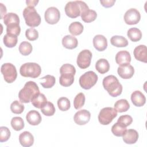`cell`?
<instances>
[{"instance_id": "6da1fadb", "label": "cell", "mask_w": 147, "mask_h": 147, "mask_svg": "<svg viewBox=\"0 0 147 147\" xmlns=\"http://www.w3.org/2000/svg\"><path fill=\"white\" fill-rule=\"evenodd\" d=\"M38 93H40V90L37 84L34 82L29 81L20 91L18 98L21 102L28 103L31 102L32 98Z\"/></svg>"}, {"instance_id": "7a4b0ae2", "label": "cell", "mask_w": 147, "mask_h": 147, "mask_svg": "<svg viewBox=\"0 0 147 147\" xmlns=\"http://www.w3.org/2000/svg\"><path fill=\"white\" fill-rule=\"evenodd\" d=\"M103 86L113 97L120 95L122 92V86L118 79L114 75H109L103 80Z\"/></svg>"}, {"instance_id": "3957f363", "label": "cell", "mask_w": 147, "mask_h": 147, "mask_svg": "<svg viewBox=\"0 0 147 147\" xmlns=\"http://www.w3.org/2000/svg\"><path fill=\"white\" fill-rule=\"evenodd\" d=\"M88 9H89V7L87 5L81 1L68 2L64 8L66 15L71 18L79 17L81 13Z\"/></svg>"}, {"instance_id": "277c9868", "label": "cell", "mask_w": 147, "mask_h": 147, "mask_svg": "<svg viewBox=\"0 0 147 147\" xmlns=\"http://www.w3.org/2000/svg\"><path fill=\"white\" fill-rule=\"evenodd\" d=\"M23 16L26 24L30 27L38 26L41 23V17L34 7L28 6L23 10Z\"/></svg>"}, {"instance_id": "5b68a950", "label": "cell", "mask_w": 147, "mask_h": 147, "mask_svg": "<svg viewBox=\"0 0 147 147\" xmlns=\"http://www.w3.org/2000/svg\"><path fill=\"white\" fill-rule=\"evenodd\" d=\"M41 72V67L36 63H26L22 64L20 69L21 75L25 78H37L40 76Z\"/></svg>"}, {"instance_id": "8992f818", "label": "cell", "mask_w": 147, "mask_h": 147, "mask_svg": "<svg viewBox=\"0 0 147 147\" xmlns=\"http://www.w3.org/2000/svg\"><path fill=\"white\" fill-rule=\"evenodd\" d=\"M98 75L92 71H89L83 74L79 78V84L82 88L89 90L97 82Z\"/></svg>"}, {"instance_id": "52a82bcc", "label": "cell", "mask_w": 147, "mask_h": 147, "mask_svg": "<svg viewBox=\"0 0 147 147\" xmlns=\"http://www.w3.org/2000/svg\"><path fill=\"white\" fill-rule=\"evenodd\" d=\"M117 116V111L115 109L110 107H104L99 113L98 120L100 124L107 125L110 124Z\"/></svg>"}, {"instance_id": "ba28073f", "label": "cell", "mask_w": 147, "mask_h": 147, "mask_svg": "<svg viewBox=\"0 0 147 147\" xmlns=\"http://www.w3.org/2000/svg\"><path fill=\"white\" fill-rule=\"evenodd\" d=\"M1 71L5 80L8 83H13L17 78V72L16 68L11 63H7L2 64Z\"/></svg>"}, {"instance_id": "9c48e42d", "label": "cell", "mask_w": 147, "mask_h": 147, "mask_svg": "<svg viewBox=\"0 0 147 147\" xmlns=\"http://www.w3.org/2000/svg\"><path fill=\"white\" fill-rule=\"evenodd\" d=\"M92 56V53L88 49L82 51L77 57L76 63L78 67L81 69L88 68L90 65Z\"/></svg>"}, {"instance_id": "30bf717a", "label": "cell", "mask_w": 147, "mask_h": 147, "mask_svg": "<svg viewBox=\"0 0 147 147\" xmlns=\"http://www.w3.org/2000/svg\"><path fill=\"white\" fill-rule=\"evenodd\" d=\"M44 18L45 21L51 25L56 24L60 18V13L57 8L50 7L45 11Z\"/></svg>"}, {"instance_id": "8fae6325", "label": "cell", "mask_w": 147, "mask_h": 147, "mask_svg": "<svg viewBox=\"0 0 147 147\" xmlns=\"http://www.w3.org/2000/svg\"><path fill=\"white\" fill-rule=\"evenodd\" d=\"M123 18L126 24L130 25H135L140 21L141 14L136 9L131 8L126 11Z\"/></svg>"}, {"instance_id": "7c38bea8", "label": "cell", "mask_w": 147, "mask_h": 147, "mask_svg": "<svg viewBox=\"0 0 147 147\" xmlns=\"http://www.w3.org/2000/svg\"><path fill=\"white\" fill-rule=\"evenodd\" d=\"M91 114L87 110H81L77 111L74 117V122L79 125H84L87 123L90 119Z\"/></svg>"}, {"instance_id": "4fadbf2b", "label": "cell", "mask_w": 147, "mask_h": 147, "mask_svg": "<svg viewBox=\"0 0 147 147\" xmlns=\"http://www.w3.org/2000/svg\"><path fill=\"white\" fill-rule=\"evenodd\" d=\"M119 76L124 79H130L134 74V69L130 64L119 65L117 69Z\"/></svg>"}, {"instance_id": "5bb4252c", "label": "cell", "mask_w": 147, "mask_h": 147, "mask_svg": "<svg viewBox=\"0 0 147 147\" xmlns=\"http://www.w3.org/2000/svg\"><path fill=\"white\" fill-rule=\"evenodd\" d=\"M147 48L145 45H140L136 47L133 51L134 57L141 62H147Z\"/></svg>"}, {"instance_id": "9a60e30c", "label": "cell", "mask_w": 147, "mask_h": 147, "mask_svg": "<svg viewBox=\"0 0 147 147\" xmlns=\"http://www.w3.org/2000/svg\"><path fill=\"white\" fill-rule=\"evenodd\" d=\"M93 45L97 51H103L107 47V39L103 35L97 34L93 38Z\"/></svg>"}, {"instance_id": "2e32d148", "label": "cell", "mask_w": 147, "mask_h": 147, "mask_svg": "<svg viewBox=\"0 0 147 147\" xmlns=\"http://www.w3.org/2000/svg\"><path fill=\"white\" fill-rule=\"evenodd\" d=\"M138 133L134 129L126 130L125 133L122 136L123 141L127 144H135L138 139Z\"/></svg>"}, {"instance_id": "e0dca14e", "label": "cell", "mask_w": 147, "mask_h": 147, "mask_svg": "<svg viewBox=\"0 0 147 147\" xmlns=\"http://www.w3.org/2000/svg\"><path fill=\"white\" fill-rule=\"evenodd\" d=\"M19 141L22 146L29 147L33 144L34 137L29 131H25L20 134Z\"/></svg>"}, {"instance_id": "ac0fdd59", "label": "cell", "mask_w": 147, "mask_h": 147, "mask_svg": "<svg viewBox=\"0 0 147 147\" xmlns=\"http://www.w3.org/2000/svg\"><path fill=\"white\" fill-rule=\"evenodd\" d=\"M26 119L30 125L36 126L40 124L41 122L42 118L38 111L36 110H30L27 113Z\"/></svg>"}, {"instance_id": "d6986e66", "label": "cell", "mask_w": 147, "mask_h": 147, "mask_svg": "<svg viewBox=\"0 0 147 147\" xmlns=\"http://www.w3.org/2000/svg\"><path fill=\"white\" fill-rule=\"evenodd\" d=\"M131 100L133 104L137 107L144 106L146 102L145 95L140 91H135L131 95Z\"/></svg>"}, {"instance_id": "ffe728a7", "label": "cell", "mask_w": 147, "mask_h": 147, "mask_svg": "<svg viewBox=\"0 0 147 147\" xmlns=\"http://www.w3.org/2000/svg\"><path fill=\"white\" fill-rule=\"evenodd\" d=\"M115 61L119 65L130 64L131 61V56L127 51H121L118 52L115 56Z\"/></svg>"}, {"instance_id": "44dd1931", "label": "cell", "mask_w": 147, "mask_h": 147, "mask_svg": "<svg viewBox=\"0 0 147 147\" xmlns=\"http://www.w3.org/2000/svg\"><path fill=\"white\" fill-rule=\"evenodd\" d=\"M62 44L67 49H73L77 47L78 41L74 36L66 35L62 39Z\"/></svg>"}, {"instance_id": "7402d4cb", "label": "cell", "mask_w": 147, "mask_h": 147, "mask_svg": "<svg viewBox=\"0 0 147 147\" xmlns=\"http://www.w3.org/2000/svg\"><path fill=\"white\" fill-rule=\"evenodd\" d=\"M47 98L44 94L41 93H38L31 100L33 106L37 109L42 108L47 103Z\"/></svg>"}, {"instance_id": "603a6c76", "label": "cell", "mask_w": 147, "mask_h": 147, "mask_svg": "<svg viewBox=\"0 0 147 147\" xmlns=\"http://www.w3.org/2000/svg\"><path fill=\"white\" fill-rule=\"evenodd\" d=\"M95 68L100 74H104L109 71V63L105 59H100L95 64Z\"/></svg>"}, {"instance_id": "cb8c5ba5", "label": "cell", "mask_w": 147, "mask_h": 147, "mask_svg": "<svg viewBox=\"0 0 147 147\" xmlns=\"http://www.w3.org/2000/svg\"><path fill=\"white\" fill-rule=\"evenodd\" d=\"M111 45L116 47H125L128 45L127 40L121 36H114L110 39Z\"/></svg>"}, {"instance_id": "d4e9b609", "label": "cell", "mask_w": 147, "mask_h": 147, "mask_svg": "<svg viewBox=\"0 0 147 147\" xmlns=\"http://www.w3.org/2000/svg\"><path fill=\"white\" fill-rule=\"evenodd\" d=\"M3 22L7 26L11 24H20L18 16L14 13H9L3 16Z\"/></svg>"}, {"instance_id": "484cf974", "label": "cell", "mask_w": 147, "mask_h": 147, "mask_svg": "<svg viewBox=\"0 0 147 147\" xmlns=\"http://www.w3.org/2000/svg\"><path fill=\"white\" fill-rule=\"evenodd\" d=\"M80 16L82 20L84 22L86 23H90L95 20L97 17V13L95 10H90L89 9L81 13Z\"/></svg>"}, {"instance_id": "4316f807", "label": "cell", "mask_w": 147, "mask_h": 147, "mask_svg": "<svg viewBox=\"0 0 147 147\" xmlns=\"http://www.w3.org/2000/svg\"><path fill=\"white\" fill-rule=\"evenodd\" d=\"M127 35L129 39L133 42L140 41L142 38L141 30L137 28H131L127 30Z\"/></svg>"}, {"instance_id": "83f0119b", "label": "cell", "mask_w": 147, "mask_h": 147, "mask_svg": "<svg viewBox=\"0 0 147 147\" xmlns=\"http://www.w3.org/2000/svg\"><path fill=\"white\" fill-rule=\"evenodd\" d=\"M3 41L4 45L7 48H13L14 47L18 41V38L17 36L6 33L3 38Z\"/></svg>"}, {"instance_id": "f1b7e54d", "label": "cell", "mask_w": 147, "mask_h": 147, "mask_svg": "<svg viewBox=\"0 0 147 147\" xmlns=\"http://www.w3.org/2000/svg\"><path fill=\"white\" fill-rule=\"evenodd\" d=\"M68 30L69 33L73 36H78L83 32V26L80 22H74L69 25Z\"/></svg>"}, {"instance_id": "f546056e", "label": "cell", "mask_w": 147, "mask_h": 147, "mask_svg": "<svg viewBox=\"0 0 147 147\" xmlns=\"http://www.w3.org/2000/svg\"><path fill=\"white\" fill-rule=\"evenodd\" d=\"M114 109L118 113H123L127 111L130 108V105L126 99H122L117 100L114 104Z\"/></svg>"}, {"instance_id": "4dcf8cb0", "label": "cell", "mask_w": 147, "mask_h": 147, "mask_svg": "<svg viewBox=\"0 0 147 147\" xmlns=\"http://www.w3.org/2000/svg\"><path fill=\"white\" fill-rule=\"evenodd\" d=\"M41 79L44 80L40 83L41 85L45 88H50L52 87L55 85L56 82L55 78L50 75H47L41 78Z\"/></svg>"}, {"instance_id": "1f68e13d", "label": "cell", "mask_w": 147, "mask_h": 147, "mask_svg": "<svg viewBox=\"0 0 147 147\" xmlns=\"http://www.w3.org/2000/svg\"><path fill=\"white\" fill-rule=\"evenodd\" d=\"M11 126L16 131H20L24 129L25 124L21 117H14L11 120Z\"/></svg>"}, {"instance_id": "d6a6232c", "label": "cell", "mask_w": 147, "mask_h": 147, "mask_svg": "<svg viewBox=\"0 0 147 147\" xmlns=\"http://www.w3.org/2000/svg\"><path fill=\"white\" fill-rule=\"evenodd\" d=\"M33 48L31 44L28 41L22 42L19 46V51L24 56H28L31 53Z\"/></svg>"}, {"instance_id": "836d02e7", "label": "cell", "mask_w": 147, "mask_h": 147, "mask_svg": "<svg viewBox=\"0 0 147 147\" xmlns=\"http://www.w3.org/2000/svg\"><path fill=\"white\" fill-rule=\"evenodd\" d=\"M42 114L46 116H52L55 113V107L53 104L51 102L47 103L40 109Z\"/></svg>"}, {"instance_id": "e575fe53", "label": "cell", "mask_w": 147, "mask_h": 147, "mask_svg": "<svg viewBox=\"0 0 147 147\" xmlns=\"http://www.w3.org/2000/svg\"><path fill=\"white\" fill-rule=\"evenodd\" d=\"M85 95L83 93L80 92L78 94L74 100V106L76 110L82 108L85 103Z\"/></svg>"}, {"instance_id": "d590c367", "label": "cell", "mask_w": 147, "mask_h": 147, "mask_svg": "<svg viewBox=\"0 0 147 147\" xmlns=\"http://www.w3.org/2000/svg\"><path fill=\"white\" fill-rule=\"evenodd\" d=\"M57 106L60 110L65 111L69 110L71 106V103L67 98L61 97L57 100Z\"/></svg>"}, {"instance_id": "8d00e7d4", "label": "cell", "mask_w": 147, "mask_h": 147, "mask_svg": "<svg viewBox=\"0 0 147 147\" xmlns=\"http://www.w3.org/2000/svg\"><path fill=\"white\" fill-rule=\"evenodd\" d=\"M25 107L24 105L21 103L18 100H14L10 105V110L14 114H21L24 110Z\"/></svg>"}, {"instance_id": "74e56055", "label": "cell", "mask_w": 147, "mask_h": 147, "mask_svg": "<svg viewBox=\"0 0 147 147\" xmlns=\"http://www.w3.org/2000/svg\"><path fill=\"white\" fill-rule=\"evenodd\" d=\"M133 122V118L130 115H123L119 117L117 121V123L121 126L126 127L129 126Z\"/></svg>"}, {"instance_id": "f35d334b", "label": "cell", "mask_w": 147, "mask_h": 147, "mask_svg": "<svg viewBox=\"0 0 147 147\" xmlns=\"http://www.w3.org/2000/svg\"><path fill=\"white\" fill-rule=\"evenodd\" d=\"M126 127H122L120 126L117 122L113 125L111 127V132L112 133L117 137L122 136L126 131Z\"/></svg>"}, {"instance_id": "ab89813d", "label": "cell", "mask_w": 147, "mask_h": 147, "mask_svg": "<svg viewBox=\"0 0 147 147\" xmlns=\"http://www.w3.org/2000/svg\"><path fill=\"white\" fill-rule=\"evenodd\" d=\"M11 133L10 130L5 126H1L0 127V142H6L7 141L10 137Z\"/></svg>"}, {"instance_id": "60d3db41", "label": "cell", "mask_w": 147, "mask_h": 147, "mask_svg": "<svg viewBox=\"0 0 147 147\" xmlns=\"http://www.w3.org/2000/svg\"><path fill=\"white\" fill-rule=\"evenodd\" d=\"M6 32L8 34L18 36L21 32V28L19 24H11L6 26Z\"/></svg>"}, {"instance_id": "b9f144b4", "label": "cell", "mask_w": 147, "mask_h": 147, "mask_svg": "<svg viewBox=\"0 0 147 147\" xmlns=\"http://www.w3.org/2000/svg\"><path fill=\"white\" fill-rule=\"evenodd\" d=\"M60 74H70L74 75L76 74V69L75 67L70 64H63L60 69Z\"/></svg>"}, {"instance_id": "7bdbcfd3", "label": "cell", "mask_w": 147, "mask_h": 147, "mask_svg": "<svg viewBox=\"0 0 147 147\" xmlns=\"http://www.w3.org/2000/svg\"><path fill=\"white\" fill-rule=\"evenodd\" d=\"M25 36L30 41H34L38 37V33L34 28H29L25 31Z\"/></svg>"}, {"instance_id": "ee69618b", "label": "cell", "mask_w": 147, "mask_h": 147, "mask_svg": "<svg viewBox=\"0 0 147 147\" xmlns=\"http://www.w3.org/2000/svg\"><path fill=\"white\" fill-rule=\"evenodd\" d=\"M115 2V0H102L100 1L101 5L105 7H111Z\"/></svg>"}, {"instance_id": "f6af8a7d", "label": "cell", "mask_w": 147, "mask_h": 147, "mask_svg": "<svg viewBox=\"0 0 147 147\" xmlns=\"http://www.w3.org/2000/svg\"><path fill=\"white\" fill-rule=\"evenodd\" d=\"M0 5H1V19H2L3 17V14H6V11H7V10H6V6H4L2 3H0ZM6 15V14H5Z\"/></svg>"}, {"instance_id": "bcb514c9", "label": "cell", "mask_w": 147, "mask_h": 147, "mask_svg": "<svg viewBox=\"0 0 147 147\" xmlns=\"http://www.w3.org/2000/svg\"><path fill=\"white\" fill-rule=\"evenodd\" d=\"M38 2V1H26V3L27 4V6H30V7L36 6Z\"/></svg>"}]
</instances>
